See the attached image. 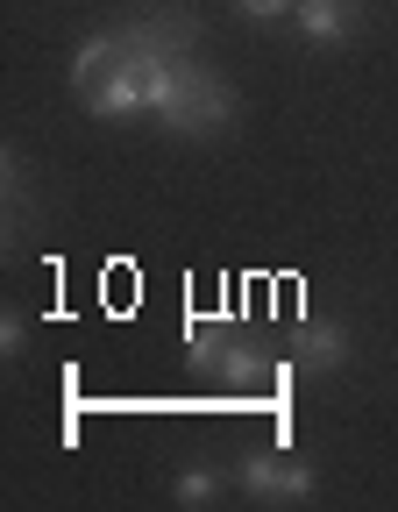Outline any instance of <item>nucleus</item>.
<instances>
[{"mask_svg": "<svg viewBox=\"0 0 398 512\" xmlns=\"http://www.w3.org/2000/svg\"><path fill=\"white\" fill-rule=\"evenodd\" d=\"M178 64L185 50H164V43H143L136 29H107V36H86L79 57H72V86L86 100V114L100 121H164L171 107V86H178Z\"/></svg>", "mask_w": 398, "mask_h": 512, "instance_id": "nucleus-1", "label": "nucleus"}, {"mask_svg": "<svg viewBox=\"0 0 398 512\" xmlns=\"http://www.w3.org/2000/svg\"><path fill=\"white\" fill-rule=\"evenodd\" d=\"M235 121V93L221 72H207V64H178V86H171V107H164V128L171 136H221V128Z\"/></svg>", "mask_w": 398, "mask_h": 512, "instance_id": "nucleus-2", "label": "nucleus"}, {"mask_svg": "<svg viewBox=\"0 0 398 512\" xmlns=\"http://www.w3.org/2000/svg\"><path fill=\"white\" fill-rule=\"evenodd\" d=\"M185 363H192V370H221V377H235V384H256L263 370H271V363L256 356V342L235 335V328H192V335H185Z\"/></svg>", "mask_w": 398, "mask_h": 512, "instance_id": "nucleus-3", "label": "nucleus"}, {"mask_svg": "<svg viewBox=\"0 0 398 512\" xmlns=\"http://www.w3.org/2000/svg\"><path fill=\"white\" fill-rule=\"evenodd\" d=\"M235 477H242V491L263 498V505H306V498H313V470L292 456V448H278V456H249Z\"/></svg>", "mask_w": 398, "mask_h": 512, "instance_id": "nucleus-4", "label": "nucleus"}, {"mask_svg": "<svg viewBox=\"0 0 398 512\" xmlns=\"http://www.w3.org/2000/svg\"><path fill=\"white\" fill-rule=\"evenodd\" d=\"M342 363H349V335L335 328V320H299V328H292V370L327 377V370H342Z\"/></svg>", "mask_w": 398, "mask_h": 512, "instance_id": "nucleus-5", "label": "nucleus"}, {"mask_svg": "<svg viewBox=\"0 0 398 512\" xmlns=\"http://www.w3.org/2000/svg\"><path fill=\"white\" fill-rule=\"evenodd\" d=\"M299 29H306V43H320V50L349 43V36H356V0H299Z\"/></svg>", "mask_w": 398, "mask_h": 512, "instance_id": "nucleus-6", "label": "nucleus"}, {"mask_svg": "<svg viewBox=\"0 0 398 512\" xmlns=\"http://www.w3.org/2000/svg\"><path fill=\"white\" fill-rule=\"evenodd\" d=\"M171 498H178V505H214V498H221V470H185V477L171 484Z\"/></svg>", "mask_w": 398, "mask_h": 512, "instance_id": "nucleus-7", "label": "nucleus"}, {"mask_svg": "<svg viewBox=\"0 0 398 512\" xmlns=\"http://www.w3.org/2000/svg\"><path fill=\"white\" fill-rule=\"evenodd\" d=\"M0 192H8V228H15V221L29 214V207H22V200H29V185H22V157H15V150L0 157Z\"/></svg>", "mask_w": 398, "mask_h": 512, "instance_id": "nucleus-8", "label": "nucleus"}, {"mask_svg": "<svg viewBox=\"0 0 398 512\" xmlns=\"http://www.w3.org/2000/svg\"><path fill=\"white\" fill-rule=\"evenodd\" d=\"M242 15H256V22H278V15H299V0H235Z\"/></svg>", "mask_w": 398, "mask_h": 512, "instance_id": "nucleus-9", "label": "nucleus"}, {"mask_svg": "<svg viewBox=\"0 0 398 512\" xmlns=\"http://www.w3.org/2000/svg\"><path fill=\"white\" fill-rule=\"evenodd\" d=\"M29 349V328L22 320H0V356H22Z\"/></svg>", "mask_w": 398, "mask_h": 512, "instance_id": "nucleus-10", "label": "nucleus"}]
</instances>
